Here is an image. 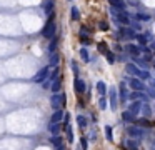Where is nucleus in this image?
<instances>
[{
  "mask_svg": "<svg viewBox=\"0 0 155 150\" xmlns=\"http://www.w3.org/2000/svg\"><path fill=\"white\" fill-rule=\"evenodd\" d=\"M55 15H53V12H52L50 15H48V20H47L45 27H43V30H42V35L45 37V38H53L55 37V32H57V27H55V22H53Z\"/></svg>",
  "mask_w": 155,
  "mask_h": 150,
  "instance_id": "1",
  "label": "nucleus"
},
{
  "mask_svg": "<svg viewBox=\"0 0 155 150\" xmlns=\"http://www.w3.org/2000/svg\"><path fill=\"white\" fill-rule=\"evenodd\" d=\"M50 104H52V109H53V110L60 109L62 105L67 104V97H65V93H53Z\"/></svg>",
  "mask_w": 155,
  "mask_h": 150,
  "instance_id": "2",
  "label": "nucleus"
},
{
  "mask_svg": "<svg viewBox=\"0 0 155 150\" xmlns=\"http://www.w3.org/2000/svg\"><path fill=\"white\" fill-rule=\"evenodd\" d=\"M73 88H75V92L77 93H83L85 90H87V83L83 82L82 78H75V82H73Z\"/></svg>",
  "mask_w": 155,
  "mask_h": 150,
  "instance_id": "3",
  "label": "nucleus"
},
{
  "mask_svg": "<svg viewBox=\"0 0 155 150\" xmlns=\"http://www.w3.org/2000/svg\"><path fill=\"white\" fill-rule=\"evenodd\" d=\"M48 68L50 67H43V68H40L38 72H37V75L33 77V82H43L47 77H48Z\"/></svg>",
  "mask_w": 155,
  "mask_h": 150,
  "instance_id": "4",
  "label": "nucleus"
},
{
  "mask_svg": "<svg viewBox=\"0 0 155 150\" xmlns=\"http://www.w3.org/2000/svg\"><path fill=\"white\" fill-rule=\"evenodd\" d=\"M129 83H130V87L134 88V90H145V85H144V82H142V78H130L129 80Z\"/></svg>",
  "mask_w": 155,
  "mask_h": 150,
  "instance_id": "5",
  "label": "nucleus"
},
{
  "mask_svg": "<svg viewBox=\"0 0 155 150\" xmlns=\"http://www.w3.org/2000/svg\"><path fill=\"white\" fill-rule=\"evenodd\" d=\"M127 134L135 137V139H142L145 132H144V129H139V127H129V129H127Z\"/></svg>",
  "mask_w": 155,
  "mask_h": 150,
  "instance_id": "6",
  "label": "nucleus"
},
{
  "mask_svg": "<svg viewBox=\"0 0 155 150\" xmlns=\"http://www.w3.org/2000/svg\"><path fill=\"white\" fill-rule=\"evenodd\" d=\"M110 109L117 110V88L110 87Z\"/></svg>",
  "mask_w": 155,
  "mask_h": 150,
  "instance_id": "7",
  "label": "nucleus"
},
{
  "mask_svg": "<svg viewBox=\"0 0 155 150\" xmlns=\"http://www.w3.org/2000/svg\"><path fill=\"white\" fill-rule=\"evenodd\" d=\"M125 50H127L129 53H132L134 57H139L140 52H142V47H137V45H134V43H129V45L125 47Z\"/></svg>",
  "mask_w": 155,
  "mask_h": 150,
  "instance_id": "8",
  "label": "nucleus"
},
{
  "mask_svg": "<svg viewBox=\"0 0 155 150\" xmlns=\"http://www.w3.org/2000/svg\"><path fill=\"white\" fill-rule=\"evenodd\" d=\"M48 130L52 132V135H58L60 134V130H62V125H60V122H50Z\"/></svg>",
  "mask_w": 155,
  "mask_h": 150,
  "instance_id": "9",
  "label": "nucleus"
},
{
  "mask_svg": "<svg viewBox=\"0 0 155 150\" xmlns=\"http://www.w3.org/2000/svg\"><path fill=\"white\" fill-rule=\"evenodd\" d=\"M125 70H127V73H132V75H139L140 73V68H137V63H127Z\"/></svg>",
  "mask_w": 155,
  "mask_h": 150,
  "instance_id": "10",
  "label": "nucleus"
},
{
  "mask_svg": "<svg viewBox=\"0 0 155 150\" xmlns=\"http://www.w3.org/2000/svg\"><path fill=\"white\" fill-rule=\"evenodd\" d=\"M122 119H124L125 122H129V124H134L135 122V114L130 112V110H125L124 114H122Z\"/></svg>",
  "mask_w": 155,
  "mask_h": 150,
  "instance_id": "11",
  "label": "nucleus"
},
{
  "mask_svg": "<svg viewBox=\"0 0 155 150\" xmlns=\"http://www.w3.org/2000/svg\"><path fill=\"white\" fill-rule=\"evenodd\" d=\"M50 142H52V145H53V147H57V149H63V147H65V145L62 144V142H63L62 137H58V135H53V137L50 139Z\"/></svg>",
  "mask_w": 155,
  "mask_h": 150,
  "instance_id": "12",
  "label": "nucleus"
},
{
  "mask_svg": "<svg viewBox=\"0 0 155 150\" xmlns=\"http://www.w3.org/2000/svg\"><path fill=\"white\" fill-rule=\"evenodd\" d=\"M119 90H120V100H122V102H127V97H129V92H127V87H125V82H122V83H120Z\"/></svg>",
  "mask_w": 155,
  "mask_h": 150,
  "instance_id": "13",
  "label": "nucleus"
},
{
  "mask_svg": "<svg viewBox=\"0 0 155 150\" xmlns=\"http://www.w3.org/2000/svg\"><path fill=\"white\" fill-rule=\"evenodd\" d=\"M142 105H144V102H132V105H130V112H134L135 115L140 114L142 112Z\"/></svg>",
  "mask_w": 155,
  "mask_h": 150,
  "instance_id": "14",
  "label": "nucleus"
},
{
  "mask_svg": "<svg viewBox=\"0 0 155 150\" xmlns=\"http://www.w3.org/2000/svg\"><path fill=\"white\" fill-rule=\"evenodd\" d=\"M63 115H65V114H63L62 110H60V109H57L55 112H53V115H52L50 122H62V120H63Z\"/></svg>",
  "mask_w": 155,
  "mask_h": 150,
  "instance_id": "15",
  "label": "nucleus"
},
{
  "mask_svg": "<svg viewBox=\"0 0 155 150\" xmlns=\"http://www.w3.org/2000/svg\"><path fill=\"white\" fill-rule=\"evenodd\" d=\"M60 88H62V82H60V78H55V80L52 82V85H50V90L53 93H58L60 92Z\"/></svg>",
  "mask_w": 155,
  "mask_h": 150,
  "instance_id": "16",
  "label": "nucleus"
},
{
  "mask_svg": "<svg viewBox=\"0 0 155 150\" xmlns=\"http://www.w3.org/2000/svg\"><path fill=\"white\" fill-rule=\"evenodd\" d=\"M109 4L112 7H115V9L122 10V12H124V9H125V2L124 0H109Z\"/></svg>",
  "mask_w": 155,
  "mask_h": 150,
  "instance_id": "17",
  "label": "nucleus"
},
{
  "mask_svg": "<svg viewBox=\"0 0 155 150\" xmlns=\"http://www.w3.org/2000/svg\"><path fill=\"white\" fill-rule=\"evenodd\" d=\"M120 33L124 37H127V38H135L137 37V33L134 30H130V28H120Z\"/></svg>",
  "mask_w": 155,
  "mask_h": 150,
  "instance_id": "18",
  "label": "nucleus"
},
{
  "mask_svg": "<svg viewBox=\"0 0 155 150\" xmlns=\"http://www.w3.org/2000/svg\"><path fill=\"white\" fill-rule=\"evenodd\" d=\"M142 115H144V117H147V119L152 115V107H150L147 102H144V105H142Z\"/></svg>",
  "mask_w": 155,
  "mask_h": 150,
  "instance_id": "19",
  "label": "nucleus"
},
{
  "mask_svg": "<svg viewBox=\"0 0 155 150\" xmlns=\"http://www.w3.org/2000/svg\"><path fill=\"white\" fill-rule=\"evenodd\" d=\"M58 60H60V55L53 52V53H52V57H50V62H48V67H57Z\"/></svg>",
  "mask_w": 155,
  "mask_h": 150,
  "instance_id": "20",
  "label": "nucleus"
},
{
  "mask_svg": "<svg viewBox=\"0 0 155 150\" xmlns=\"http://www.w3.org/2000/svg\"><path fill=\"white\" fill-rule=\"evenodd\" d=\"M117 22H115V23H119V22H122V23H124V25H129L130 23V20H129V17L125 15V14H117Z\"/></svg>",
  "mask_w": 155,
  "mask_h": 150,
  "instance_id": "21",
  "label": "nucleus"
},
{
  "mask_svg": "<svg viewBox=\"0 0 155 150\" xmlns=\"http://www.w3.org/2000/svg\"><path fill=\"white\" fill-rule=\"evenodd\" d=\"M129 97L132 98V100H137V98H139V100H142V98H145V93L142 92V90H135V92L130 93Z\"/></svg>",
  "mask_w": 155,
  "mask_h": 150,
  "instance_id": "22",
  "label": "nucleus"
},
{
  "mask_svg": "<svg viewBox=\"0 0 155 150\" xmlns=\"http://www.w3.org/2000/svg\"><path fill=\"white\" fill-rule=\"evenodd\" d=\"M57 45H58V38L57 37H53V38H50V45H48V52L53 53L55 50H57Z\"/></svg>",
  "mask_w": 155,
  "mask_h": 150,
  "instance_id": "23",
  "label": "nucleus"
},
{
  "mask_svg": "<svg viewBox=\"0 0 155 150\" xmlns=\"http://www.w3.org/2000/svg\"><path fill=\"white\" fill-rule=\"evenodd\" d=\"M105 139L109 140V142H114V130H112V127H110V125H107V127H105Z\"/></svg>",
  "mask_w": 155,
  "mask_h": 150,
  "instance_id": "24",
  "label": "nucleus"
},
{
  "mask_svg": "<svg viewBox=\"0 0 155 150\" xmlns=\"http://www.w3.org/2000/svg\"><path fill=\"white\" fill-rule=\"evenodd\" d=\"M43 10H45L47 15H50L52 12H53V2H52V0H47V2H45V5H43Z\"/></svg>",
  "mask_w": 155,
  "mask_h": 150,
  "instance_id": "25",
  "label": "nucleus"
},
{
  "mask_svg": "<svg viewBox=\"0 0 155 150\" xmlns=\"http://www.w3.org/2000/svg\"><path fill=\"white\" fill-rule=\"evenodd\" d=\"M97 92L100 93V95H105L107 87H105V83H103V82H97Z\"/></svg>",
  "mask_w": 155,
  "mask_h": 150,
  "instance_id": "26",
  "label": "nucleus"
},
{
  "mask_svg": "<svg viewBox=\"0 0 155 150\" xmlns=\"http://www.w3.org/2000/svg\"><path fill=\"white\" fill-rule=\"evenodd\" d=\"M58 73H60V70H58V65H57V67H53V70H52V73H50V75H48V80H52V82H53V80H55V78L58 77Z\"/></svg>",
  "mask_w": 155,
  "mask_h": 150,
  "instance_id": "27",
  "label": "nucleus"
},
{
  "mask_svg": "<svg viewBox=\"0 0 155 150\" xmlns=\"http://www.w3.org/2000/svg\"><path fill=\"white\" fill-rule=\"evenodd\" d=\"M77 124H78V127H80V129H83V127L87 125V119H85L83 115H77Z\"/></svg>",
  "mask_w": 155,
  "mask_h": 150,
  "instance_id": "28",
  "label": "nucleus"
},
{
  "mask_svg": "<svg viewBox=\"0 0 155 150\" xmlns=\"http://www.w3.org/2000/svg\"><path fill=\"white\" fill-rule=\"evenodd\" d=\"M125 147H129V149H139V142H137V140H134V139H130V140H127Z\"/></svg>",
  "mask_w": 155,
  "mask_h": 150,
  "instance_id": "29",
  "label": "nucleus"
},
{
  "mask_svg": "<svg viewBox=\"0 0 155 150\" xmlns=\"http://www.w3.org/2000/svg\"><path fill=\"white\" fill-rule=\"evenodd\" d=\"M80 57H82L83 62H88L90 60V57H88V52H87V48H80Z\"/></svg>",
  "mask_w": 155,
  "mask_h": 150,
  "instance_id": "30",
  "label": "nucleus"
},
{
  "mask_svg": "<svg viewBox=\"0 0 155 150\" xmlns=\"http://www.w3.org/2000/svg\"><path fill=\"white\" fill-rule=\"evenodd\" d=\"M105 58H107V62L109 63H115V55L112 52H109V50L105 52Z\"/></svg>",
  "mask_w": 155,
  "mask_h": 150,
  "instance_id": "31",
  "label": "nucleus"
},
{
  "mask_svg": "<svg viewBox=\"0 0 155 150\" xmlns=\"http://www.w3.org/2000/svg\"><path fill=\"white\" fill-rule=\"evenodd\" d=\"M70 14H72V20H78V18H80V14H78L77 7H72V10H70Z\"/></svg>",
  "mask_w": 155,
  "mask_h": 150,
  "instance_id": "32",
  "label": "nucleus"
},
{
  "mask_svg": "<svg viewBox=\"0 0 155 150\" xmlns=\"http://www.w3.org/2000/svg\"><path fill=\"white\" fill-rule=\"evenodd\" d=\"M97 48H98V52H100V53H105V52H107V45H105L103 42H98V43H97Z\"/></svg>",
  "mask_w": 155,
  "mask_h": 150,
  "instance_id": "33",
  "label": "nucleus"
},
{
  "mask_svg": "<svg viewBox=\"0 0 155 150\" xmlns=\"http://www.w3.org/2000/svg\"><path fill=\"white\" fill-rule=\"evenodd\" d=\"M139 77L142 78V80H147V78H150V73L147 72V70H140V73H139Z\"/></svg>",
  "mask_w": 155,
  "mask_h": 150,
  "instance_id": "34",
  "label": "nucleus"
},
{
  "mask_svg": "<svg viewBox=\"0 0 155 150\" xmlns=\"http://www.w3.org/2000/svg\"><path fill=\"white\" fill-rule=\"evenodd\" d=\"M98 107H100V109H102V110H105V109H107V100H105V98H100V100H98Z\"/></svg>",
  "mask_w": 155,
  "mask_h": 150,
  "instance_id": "35",
  "label": "nucleus"
},
{
  "mask_svg": "<svg viewBox=\"0 0 155 150\" xmlns=\"http://www.w3.org/2000/svg\"><path fill=\"white\" fill-rule=\"evenodd\" d=\"M135 18H140V20H149L150 15H145V14H135Z\"/></svg>",
  "mask_w": 155,
  "mask_h": 150,
  "instance_id": "36",
  "label": "nucleus"
},
{
  "mask_svg": "<svg viewBox=\"0 0 155 150\" xmlns=\"http://www.w3.org/2000/svg\"><path fill=\"white\" fill-rule=\"evenodd\" d=\"M135 38H137V40L142 43V45H145V43H147V37H144V35H137Z\"/></svg>",
  "mask_w": 155,
  "mask_h": 150,
  "instance_id": "37",
  "label": "nucleus"
},
{
  "mask_svg": "<svg viewBox=\"0 0 155 150\" xmlns=\"http://www.w3.org/2000/svg\"><path fill=\"white\" fill-rule=\"evenodd\" d=\"M80 42H82V43H85V45H87V43H90V38H88L87 35H80Z\"/></svg>",
  "mask_w": 155,
  "mask_h": 150,
  "instance_id": "38",
  "label": "nucleus"
},
{
  "mask_svg": "<svg viewBox=\"0 0 155 150\" xmlns=\"http://www.w3.org/2000/svg\"><path fill=\"white\" fill-rule=\"evenodd\" d=\"M98 28H100V30H109V25H107L105 22H100V23H98Z\"/></svg>",
  "mask_w": 155,
  "mask_h": 150,
  "instance_id": "39",
  "label": "nucleus"
},
{
  "mask_svg": "<svg viewBox=\"0 0 155 150\" xmlns=\"http://www.w3.org/2000/svg\"><path fill=\"white\" fill-rule=\"evenodd\" d=\"M80 145H82V149H87V147H88L87 139H83V137H82V139H80Z\"/></svg>",
  "mask_w": 155,
  "mask_h": 150,
  "instance_id": "40",
  "label": "nucleus"
},
{
  "mask_svg": "<svg viewBox=\"0 0 155 150\" xmlns=\"http://www.w3.org/2000/svg\"><path fill=\"white\" fill-rule=\"evenodd\" d=\"M72 70H73L75 75H78V67H77V63H75V62H72Z\"/></svg>",
  "mask_w": 155,
  "mask_h": 150,
  "instance_id": "41",
  "label": "nucleus"
},
{
  "mask_svg": "<svg viewBox=\"0 0 155 150\" xmlns=\"http://www.w3.org/2000/svg\"><path fill=\"white\" fill-rule=\"evenodd\" d=\"M68 120H70V114H65L63 115V122H65V125H68Z\"/></svg>",
  "mask_w": 155,
  "mask_h": 150,
  "instance_id": "42",
  "label": "nucleus"
},
{
  "mask_svg": "<svg viewBox=\"0 0 155 150\" xmlns=\"http://www.w3.org/2000/svg\"><path fill=\"white\" fill-rule=\"evenodd\" d=\"M149 95H150L152 98H155V87H152V88L149 90Z\"/></svg>",
  "mask_w": 155,
  "mask_h": 150,
  "instance_id": "43",
  "label": "nucleus"
},
{
  "mask_svg": "<svg viewBox=\"0 0 155 150\" xmlns=\"http://www.w3.org/2000/svg\"><path fill=\"white\" fill-rule=\"evenodd\" d=\"M134 28H135V30H140V28H142V25H140L139 22H135V23H134Z\"/></svg>",
  "mask_w": 155,
  "mask_h": 150,
  "instance_id": "44",
  "label": "nucleus"
},
{
  "mask_svg": "<svg viewBox=\"0 0 155 150\" xmlns=\"http://www.w3.org/2000/svg\"><path fill=\"white\" fill-rule=\"evenodd\" d=\"M137 124H140V125H149V120H139V122H137Z\"/></svg>",
  "mask_w": 155,
  "mask_h": 150,
  "instance_id": "45",
  "label": "nucleus"
},
{
  "mask_svg": "<svg viewBox=\"0 0 155 150\" xmlns=\"http://www.w3.org/2000/svg\"><path fill=\"white\" fill-rule=\"evenodd\" d=\"M150 87H155V78H152V80H150Z\"/></svg>",
  "mask_w": 155,
  "mask_h": 150,
  "instance_id": "46",
  "label": "nucleus"
}]
</instances>
